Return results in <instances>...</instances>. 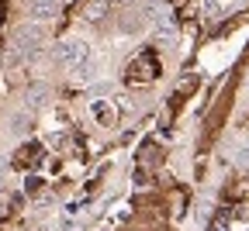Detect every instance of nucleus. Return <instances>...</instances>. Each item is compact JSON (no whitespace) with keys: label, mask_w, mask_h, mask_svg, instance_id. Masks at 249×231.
<instances>
[{"label":"nucleus","mask_w":249,"mask_h":231,"mask_svg":"<svg viewBox=\"0 0 249 231\" xmlns=\"http://www.w3.org/2000/svg\"><path fill=\"white\" fill-rule=\"evenodd\" d=\"M59 55H62V62L73 69V76H76L80 83H87L93 73H97V66H93V49H90L87 38H66V42L59 45Z\"/></svg>","instance_id":"obj_1"},{"label":"nucleus","mask_w":249,"mask_h":231,"mask_svg":"<svg viewBox=\"0 0 249 231\" xmlns=\"http://www.w3.org/2000/svg\"><path fill=\"white\" fill-rule=\"evenodd\" d=\"M42 42H45V31H42L38 24H21L18 35H14V52H18V55H31Z\"/></svg>","instance_id":"obj_2"},{"label":"nucleus","mask_w":249,"mask_h":231,"mask_svg":"<svg viewBox=\"0 0 249 231\" xmlns=\"http://www.w3.org/2000/svg\"><path fill=\"white\" fill-rule=\"evenodd\" d=\"M90 114H93V121H97L101 128H114L118 124V114H114V104L111 100H93L90 104Z\"/></svg>","instance_id":"obj_3"},{"label":"nucleus","mask_w":249,"mask_h":231,"mask_svg":"<svg viewBox=\"0 0 249 231\" xmlns=\"http://www.w3.org/2000/svg\"><path fill=\"white\" fill-rule=\"evenodd\" d=\"M59 11V0H28V14L35 21H49Z\"/></svg>","instance_id":"obj_4"},{"label":"nucleus","mask_w":249,"mask_h":231,"mask_svg":"<svg viewBox=\"0 0 249 231\" xmlns=\"http://www.w3.org/2000/svg\"><path fill=\"white\" fill-rule=\"evenodd\" d=\"M107 11H111V0H90V4L83 7V17L87 21H104Z\"/></svg>","instance_id":"obj_5"},{"label":"nucleus","mask_w":249,"mask_h":231,"mask_svg":"<svg viewBox=\"0 0 249 231\" xmlns=\"http://www.w3.org/2000/svg\"><path fill=\"white\" fill-rule=\"evenodd\" d=\"M42 100H45V86H35V90H28V97H24L28 111H38V107H42Z\"/></svg>","instance_id":"obj_6"},{"label":"nucleus","mask_w":249,"mask_h":231,"mask_svg":"<svg viewBox=\"0 0 249 231\" xmlns=\"http://www.w3.org/2000/svg\"><path fill=\"white\" fill-rule=\"evenodd\" d=\"M239 159H242V162H249V135L242 138V148H239Z\"/></svg>","instance_id":"obj_7"},{"label":"nucleus","mask_w":249,"mask_h":231,"mask_svg":"<svg viewBox=\"0 0 249 231\" xmlns=\"http://www.w3.org/2000/svg\"><path fill=\"white\" fill-rule=\"evenodd\" d=\"M4 176H7V159L0 155V183H4Z\"/></svg>","instance_id":"obj_8"},{"label":"nucleus","mask_w":249,"mask_h":231,"mask_svg":"<svg viewBox=\"0 0 249 231\" xmlns=\"http://www.w3.org/2000/svg\"><path fill=\"white\" fill-rule=\"evenodd\" d=\"M121 4H135V0H121Z\"/></svg>","instance_id":"obj_9"},{"label":"nucleus","mask_w":249,"mask_h":231,"mask_svg":"<svg viewBox=\"0 0 249 231\" xmlns=\"http://www.w3.org/2000/svg\"><path fill=\"white\" fill-rule=\"evenodd\" d=\"M0 214H4V204H0Z\"/></svg>","instance_id":"obj_10"}]
</instances>
